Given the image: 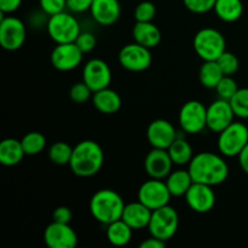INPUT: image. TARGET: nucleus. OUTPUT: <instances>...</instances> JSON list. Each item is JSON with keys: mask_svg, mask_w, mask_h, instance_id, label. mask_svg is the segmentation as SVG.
Segmentation results:
<instances>
[{"mask_svg": "<svg viewBox=\"0 0 248 248\" xmlns=\"http://www.w3.org/2000/svg\"><path fill=\"white\" fill-rule=\"evenodd\" d=\"M188 166L191 178L196 183L216 186L224 183L229 176V166L222 154L218 155L211 152L199 153L194 155Z\"/></svg>", "mask_w": 248, "mask_h": 248, "instance_id": "1", "label": "nucleus"}, {"mask_svg": "<svg viewBox=\"0 0 248 248\" xmlns=\"http://www.w3.org/2000/svg\"><path fill=\"white\" fill-rule=\"evenodd\" d=\"M104 162V153L101 145L91 140H85L73 148L69 167L78 177H92L101 171Z\"/></svg>", "mask_w": 248, "mask_h": 248, "instance_id": "2", "label": "nucleus"}, {"mask_svg": "<svg viewBox=\"0 0 248 248\" xmlns=\"http://www.w3.org/2000/svg\"><path fill=\"white\" fill-rule=\"evenodd\" d=\"M125 202L113 189H101L90 200V212L97 222L110 224L123 217Z\"/></svg>", "mask_w": 248, "mask_h": 248, "instance_id": "3", "label": "nucleus"}, {"mask_svg": "<svg viewBox=\"0 0 248 248\" xmlns=\"http://www.w3.org/2000/svg\"><path fill=\"white\" fill-rule=\"evenodd\" d=\"M194 50L202 61H217L225 50V38L215 28H202L194 36Z\"/></svg>", "mask_w": 248, "mask_h": 248, "instance_id": "4", "label": "nucleus"}, {"mask_svg": "<svg viewBox=\"0 0 248 248\" xmlns=\"http://www.w3.org/2000/svg\"><path fill=\"white\" fill-rule=\"evenodd\" d=\"M46 29L50 38L56 44L74 43L81 33L78 19L72 14L62 11L48 17Z\"/></svg>", "mask_w": 248, "mask_h": 248, "instance_id": "5", "label": "nucleus"}, {"mask_svg": "<svg viewBox=\"0 0 248 248\" xmlns=\"http://www.w3.org/2000/svg\"><path fill=\"white\" fill-rule=\"evenodd\" d=\"M178 225V213L173 207L166 205L153 211L148 229H149L150 236L157 237L166 242L176 235Z\"/></svg>", "mask_w": 248, "mask_h": 248, "instance_id": "6", "label": "nucleus"}, {"mask_svg": "<svg viewBox=\"0 0 248 248\" xmlns=\"http://www.w3.org/2000/svg\"><path fill=\"white\" fill-rule=\"evenodd\" d=\"M248 144V126L242 123H232L219 132L217 147L223 156H237Z\"/></svg>", "mask_w": 248, "mask_h": 248, "instance_id": "7", "label": "nucleus"}, {"mask_svg": "<svg viewBox=\"0 0 248 248\" xmlns=\"http://www.w3.org/2000/svg\"><path fill=\"white\" fill-rule=\"evenodd\" d=\"M178 123L182 131L189 135L202 132L207 127V107L196 99L188 101L179 110Z\"/></svg>", "mask_w": 248, "mask_h": 248, "instance_id": "8", "label": "nucleus"}, {"mask_svg": "<svg viewBox=\"0 0 248 248\" xmlns=\"http://www.w3.org/2000/svg\"><path fill=\"white\" fill-rule=\"evenodd\" d=\"M27 29L23 22L14 16H4L0 19V45L4 50L16 51L26 41Z\"/></svg>", "mask_w": 248, "mask_h": 248, "instance_id": "9", "label": "nucleus"}, {"mask_svg": "<svg viewBox=\"0 0 248 248\" xmlns=\"http://www.w3.org/2000/svg\"><path fill=\"white\" fill-rule=\"evenodd\" d=\"M172 195L162 179L150 178L145 181L138 189V201L144 203L147 207L154 211L169 205Z\"/></svg>", "mask_w": 248, "mask_h": 248, "instance_id": "10", "label": "nucleus"}, {"mask_svg": "<svg viewBox=\"0 0 248 248\" xmlns=\"http://www.w3.org/2000/svg\"><path fill=\"white\" fill-rule=\"evenodd\" d=\"M153 62L150 48L138 43L127 44L119 52V63L130 72H144Z\"/></svg>", "mask_w": 248, "mask_h": 248, "instance_id": "11", "label": "nucleus"}, {"mask_svg": "<svg viewBox=\"0 0 248 248\" xmlns=\"http://www.w3.org/2000/svg\"><path fill=\"white\" fill-rule=\"evenodd\" d=\"M82 81L92 90L97 92L109 87L111 82V70L108 63L101 58H92L82 69Z\"/></svg>", "mask_w": 248, "mask_h": 248, "instance_id": "12", "label": "nucleus"}, {"mask_svg": "<svg viewBox=\"0 0 248 248\" xmlns=\"http://www.w3.org/2000/svg\"><path fill=\"white\" fill-rule=\"evenodd\" d=\"M44 241L48 248H74L79 239L69 224L52 222L44 232Z\"/></svg>", "mask_w": 248, "mask_h": 248, "instance_id": "13", "label": "nucleus"}, {"mask_svg": "<svg viewBox=\"0 0 248 248\" xmlns=\"http://www.w3.org/2000/svg\"><path fill=\"white\" fill-rule=\"evenodd\" d=\"M82 57L84 52L75 43L57 44L51 52V63L60 72H69L79 67Z\"/></svg>", "mask_w": 248, "mask_h": 248, "instance_id": "14", "label": "nucleus"}, {"mask_svg": "<svg viewBox=\"0 0 248 248\" xmlns=\"http://www.w3.org/2000/svg\"><path fill=\"white\" fill-rule=\"evenodd\" d=\"M186 205L196 213H207L216 205V194L212 186L194 182L184 195Z\"/></svg>", "mask_w": 248, "mask_h": 248, "instance_id": "15", "label": "nucleus"}, {"mask_svg": "<svg viewBox=\"0 0 248 248\" xmlns=\"http://www.w3.org/2000/svg\"><path fill=\"white\" fill-rule=\"evenodd\" d=\"M178 135V131L174 128V126L165 119H156L152 121L147 128L148 142L153 148L157 149H169Z\"/></svg>", "mask_w": 248, "mask_h": 248, "instance_id": "16", "label": "nucleus"}, {"mask_svg": "<svg viewBox=\"0 0 248 248\" xmlns=\"http://www.w3.org/2000/svg\"><path fill=\"white\" fill-rule=\"evenodd\" d=\"M235 113L229 101L218 98L207 107V128L213 132H222L234 123Z\"/></svg>", "mask_w": 248, "mask_h": 248, "instance_id": "17", "label": "nucleus"}, {"mask_svg": "<svg viewBox=\"0 0 248 248\" xmlns=\"http://www.w3.org/2000/svg\"><path fill=\"white\" fill-rule=\"evenodd\" d=\"M173 165L166 149L153 148L144 159L145 172L150 178L166 179V177L172 172Z\"/></svg>", "mask_w": 248, "mask_h": 248, "instance_id": "18", "label": "nucleus"}, {"mask_svg": "<svg viewBox=\"0 0 248 248\" xmlns=\"http://www.w3.org/2000/svg\"><path fill=\"white\" fill-rule=\"evenodd\" d=\"M92 18L101 26H113L121 15L119 0H93L90 9Z\"/></svg>", "mask_w": 248, "mask_h": 248, "instance_id": "19", "label": "nucleus"}, {"mask_svg": "<svg viewBox=\"0 0 248 248\" xmlns=\"http://www.w3.org/2000/svg\"><path fill=\"white\" fill-rule=\"evenodd\" d=\"M152 213L153 211L140 201L130 202L125 205L121 219L127 223L133 230L144 229L149 225Z\"/></svg>", "mask_w": 248, "mask_h": 248, "instance_id": "20", "label": "nucleus"}, {"mask_svg": "<svg viewBox=\"0 0 248 248\" xmlns=\"http://www.w3.org/2000/svg\"><path fill=\"white\" fill-rule=\"evenodd\" d=\"M92 103L99 113L110 115L120 110L123 101L118 92L107 87L92 94Z\"/></svg>", "mask_w": 248, "mask_h": 248, "instance_id": "21", "label": "nucleus"}, {"mask_svg": "<svg viewBox=\"0 0 248 248\" xmlns=\"http://www.w3.org/2000/svg\"><path fill=\"white\" fill-rule=\"evenodd\" d=\"M132 36L136 43L148 48L156 47L161 41V31L153 22H136Z\"/></svg>", "mask_w": 248, "mask_h": 248, "instance_id": "22", "label": "nucleus"}, {"mask_svg": "<svg viewBox=\"0 0 248 248\" xmlns=\"http://www.w3.org/2000/svg\"><path fill=\"white\" fill-rule=\"evenodd\" d=\"M24 153L21 140L6 138L0 142V164L4 166H16L23 160Z\"/></svg>", "mask_w": 248, "mask_h": 248, "instance_id": "23", "label": "nucleus"}, {"mask_svg": "<svg viewBox=\"0 0 248 248\" xmlns=\"http://www.w3.org/2000/svg\"><path fill=\"white\" fill-rule=\"evenodd\" d=\"M166 186L169 188L170 193L174 198H179V196H184L191 184L194 183L193 178H191L190 172L186 170H177V171H172L169 176L166 177Z\"/></svg>", "mask_w": 248, "mask_h": 248, "instance_id": "24", "label": "nucleus"}, {"mask_svg": "<svg viewBox=\"0 0 248 248\" xmlns=\"http://www.w3.org/2000/svg\"><path fill=\"white\" fill-rule=\"evenodd\" d=\"M213 10L220 21L232 23L241 18L244 4L241 0H217Z\"/></svg>", "mask_w": 248, "mask_h": 248, "instance_id": "25", "label": "nucleus"}, {"mask_svg": "<svg viewBox=\"0 0 248 248\" xmlns=\"http://www.w3.org/2000/svg\"><path fill=\"white\" fill-rule=\"evenodd\" d=\"M132 232L133 229L127 223L118 219L107 225V239L113 246H126L132 239Z\"/></svg>", "mask_w": 248, "mask_h": 248, "instance_id": "26", "label": "nucleus"}, {"mask_svg": "<svg viewBox=\"0 0 248 248\" xmlns=\"http://www.w3.org/2000/svg\"><path fill=\"white\" fill-rule=\"evenodd\" d=\"M170 156H171L172 161L174 165L178 166H183V165H189L191 159L194 157L193 148H191L190 143L186 140L184 137L178 135V137L174 140V142L167 149Z\"/></svg>", "mask_w": 248, "mask_h": 248, "instance_id": "27", "label": "nucleus"}, {"mask_svg": "<svg viewBox=\"0 0 248 248\" xmlns=\"http://www.w3.org/2000/svg\"><path fill=\"white\" fill-rule=\"evenodd\" d=\"M223 77L224 73L220 69L217 61H203L199 70V80L202 86L207 89H216Z\"/></svg>", "mask_w": 248, "mask_h": 248, "instance_id": "28", "label": "nucleus"}, {"mask_svg": "<svg viewBox=\"0 0 248 248\" xmlns=\"http://www.w3.org/2000/svg\"><path fill=\"white\" fill-rule=\"evenodd\" d=\"M72 154L73 148L68 143L62 142V140L61 142H55L48 148V159L51 160L52 164L58 165V166L69 165Z\"/></svg>", "mask_w": 248, "mask_h": 248, "instance_id": "29", "label": "nucleus"}, {"mask_svg": "<svg viewBox=\"0 0 248 248\" xmlns=\"http://www.w3.org/2000/svg\"><path fill=\"white\" fill-rule=\"evenodd\" d=\"M26 155H38L46 148V138L43 133L31 131L21 140Z\"/></svg>", "mask_w": 248, "mask_h": 248, "instance_id": "30", "label": "nucleus"}, {"mask_svg": "<svg viewBox=\"0 0 248 248\" xmlns=\"http://www.w3.org/2000/svg\"><path fill=\"white\" fill-rule=\"evenodd\" d=\"M235 116L241 119H248V87L237 90L236 93L230 99Z\"/></svg>", "mask_w": 248, "mask_h": 248, "instance_id": "31", "label": "nucleus"}, {"mask_svg": "<svg viewBox=\"0 0 248 248\" xmlns=\"http://www.w3.org/2000/svg\"><path fill=\"white\" fill-rule=\"evenodd\" d=\"M215 90L218 94V98L230 101L237 92L239 86H237V82L235 81V79H232V75H224Z\"/></svg>", "mask_w": 248, "mask_h": 248, "instance_id": "32", "label": "nucleus"}, {"mask_svg": "<svg viewBox=\"0 0 248 248\" xmlns=\"http://www.w3.org/2000/svg\"><path fill=\"white\" fill-rule=\"evenodd\" d=\"M217 63L219 64L220 69L223 70L224 75H234L239 70L240 61L232 52L224 51L219 57L217 58Z\"/></svg>", "mask_w": 248, "mask_h": 248, "instance_id": "33", "label": "nucleus"}, {"mask_svg": "<svg viewBox=\"0 0 248 248\" xmlns=\"http://www.w3.org/2000/svg\"><path fill=\"white\" fill-rule=\"evenodd\" d=\"M92 94H93L92 90L90 89L84 81L75 82V84L70 87L69 91L70 99L77 104L86 103V102L91 98Z\"/></svg>", "mask_w": 248, "mask_h": 248, "instance_id": "34", "label": "nucleus"}, {"mask_svg": "<svg viewBox=\"0 0 248 248\" xmlns=\"http://www.w3.org/2000/svg\"><path fill=\"white\" fill-rule=\"evenodd\" d=\"M156 15V6L154 2L145 1L140 2L135 9L136 22H152Z\"/></svg>", "mask_w": 248, "mask_h": 248, "instance_id": "35", "label": "nucleus"}, {"mask_svg": "<svg viewBox=\"0 0 248 248\" xmlns=\"http://www.w3.org/2000/svg\"><path fill=\"white\" fill-rule=\"evenodd\" d=\"M217 0H183L184 6L193 14H206L215 9Z\"/></svg>", "mask_w": 248, "mask_h": 248, "instance_id": "36", "label": "nucleus"}, {"mask_svg": "<svg viewBox=\"0 0 248 248\" xmlns=\"http://www.w3.org/2000/svg\"><path fill=\"white\" fill-rule=\"evenodd\" d=\"M74 43L77 44L78 47H79L82 52L89 53L96 47L97 39L96 36H94V34L91 33V31H81Z\"/></svg>", "mask_w": 248, "mask_h": 248, "instance_id": "37", "label": "nucleus"}, {"mask_svg": "<svg viewBox=\"0 0 248 248\" xmlns=\"http://www.w3.org/2000/svg\"><path fill=\"white\" fill-rule=\"evenodd\" d=\"M39 5L47 16H53L64 11L67 7V0H39Z\"/></svg>", "mask_w": 248, "mask_h": 248, "instance_id": "38", "label": "nucleus"}, {"mask_svg": "<svg viewBox=\"0 0 248 248\" xmlns=\"http://www.w3.org/2000/svg\"><path fill=\"white\" fill-rule=\"evenodd\" d=\"M93 0H67V9L73 14L90 11Z\"/></svg>", "mask_w": 248, "mask_h": 248, "instance_id": "39", "label": "nucleus"}, {"mask_svg": "<svg viewBox=\"0 0 248 248\" xmlns=\"http://www.w3.org/2000/svg\"><path fill=\"white\" fill-rule=\"evenodd\" d=\"M72 218V210H70L69 207H67V206H58L57 208H55V211H53L52 213V222L69 224Z\"/></svg>", "mask_w": 248, "mask_h": 248, "instance_id": "40", "label": "nucleus"}, {"mask_svg": "<svg viewBox=\"0 0 248 248\" xmlns=\"http://www.w3.org/2000/svg\"><path fill=\"white\" fill-rule=\"evenodd\" d=\"M23 0H0V12L1 14H12L21 6Z\"/></svg>", "mask_w": 248, "mask_h": 248, "instance_id": "41", "label": "nucleus"}, {"mask_svg": "<svg viewBox=\"0 0 248 248\" xmlns=\"http://www.w3.org/2000/svg\"><path fill=\"white\" fill-rule=\"evenodd\" d=\"M165 246H166V242L154 236H150L140 245V248H164Z\"/></svg>", "mask_w": 248, "mask_h": 248, "instance_id": "42", "label": "nucleus"}, {"mask_svg": "<svg viewBox=\"0 0 248 248\" xmlns=\"http://www.w3.org/2000/svg\"><path fill=\"white\" fill-rule=\"evenodd\" d=\"M237 157H239V165L241 170L245 173L248 174V144L241 150Z\"/></svg>", "mask_w": 248, "mask_h": 248, "instance_id": "43", "label": "nucleus"}, {"mask_svg": "<svg viewBox=\"0 0 248 248\" xmlns=\"http://www.w3.org/2000/svg\"><path fill=\"white\" fill-rule=\"evenodd\" d=\"M247 126H248V125H247Z\"/></svg>", "mask_w": 248, "mask_h": 248, "instance_id": "44", "label": "nucleus"}]
</instances>
